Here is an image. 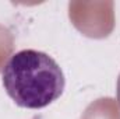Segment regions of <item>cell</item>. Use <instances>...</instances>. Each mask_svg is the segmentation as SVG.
Masks as SVG:
<instances>
[{
    "label": "cell",
    "mask_w": 120,
    "mask_h": 119,
    "mask_svg": "<svg viewBox=\"0 0 120 119\" xmlns=\"http://www.w3.org/2000/svg\"><path fill=\"white\" fill-rule=\"evenodd\" d=\"M3 87L21 108L42 109L59 99L66 79L57 62L45 52L24 49L7 60L1 70Z\"/></svg>",
    "instance_id": "cell-1"
},
{
    "label": "cell",
    "mask_w": 120,
    "mask_h": 119,
    "mask_svg": "<svg viewBox=\"0 0 120 119\" xmlns=\"http://www.w3.org/2000/svg\"><path fill=\"white\" fill-rule=\"evenodd\" d=\"M117 101H119V105H120V76H119V80H117Z\"/></svg>",
    "instance_id": "cell-2"
}]
</instances>
